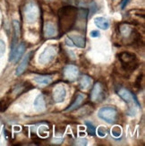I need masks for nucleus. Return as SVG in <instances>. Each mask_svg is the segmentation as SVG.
<instances>
[{
  "label": "nucleus",
  "mask_w": 145,
  "mask_h": 146,
  "mask_svg": "<svg viewBox=\"0 0 145 146\" xmlns=\"http://www.w3.org/2000/svg\"><path fill=\"white\" fill-rule=\"evenodd\" d=\"M78 17V10L72 5L63 6L58 11L59 29L62 33H66L70 31L76 23Z\"/></svg>",
  "instance_id": "nucleus-1"
},
{
  "label": "nucleus",
  "mask_w": 145,
  "mask_h": 146,
  "mask_svg": "<svg viewBox=\"0 0 145 146\" xmlns=\"http://www.w3.org/2000/svg\"><path fill=\"white\" fill-rule=\"evenodd\" d=\"M119 61L121 62V65L125 71L132 72L135 70V69L139 66L136 56L131 52L124 51L119 54Z\"/></svg>",
  "instance_id": "nucleus-2"
},
{
  "label": "nucleus",
  "mask_w": 145,
  "mask_h": 146,
  "mask_svg": "<svg viewBox=\"0 0 145 146\" xmlns=\"http://www.w3.org/2000/svg\"><path fill=\"white\" fill-rule=\"evenodd\" d=\"M23 15L24 19L28 23H35L40 16V9L34 2L30 1L27 3L24 6L23 9Z\"/></svg>",
  "instance_id": "nucleus-3"
},
{
  "label": "nucleus",
  "mask_w": 145,
  "mask_h": 146,
  "mask_svg": "<svg viewBox=\"0 0 145 146\" xmlns=\"http://www.w3.org/2000/svg\"><path fill=\"white\" fill-rule=\"evenodd\" d=\"M98 116L99 118H101L104 121H106L109 124H114L117 122L118 113L117 110L113 107H103L101 108L99 112H98Z\"/></svg>",
  "instance_id": "nucleus-4"
},
{
  "label": "nucleus",
  "mask_w": 145,
  "mask_h": 146,
  "mask_svg": "<svg viewBox=\"0 0 145 146\" xmlns=\"http://www.w3.org/2000/svg\"><path fill=\"white\" fill-rule=\"evenodd\" d=\"M56 55V48L55 46H48L40 53L39 56V63L40 65H47L51 62Z\"/></svg>",
  "instance_id": "nucleus-5"
},
{
  "label": "nucleus",
  "mask_w": 145,
  "mask_h": 146,
  "mask_svg": "<svg viewBox=\"0 0 145 146\" xmlns=\"http://www.w3.org/2000/svg\"><path fill=\"white\" fill-rule=\"evenodd\" d=\"M118 95L120 96L125 102L130 105V108H134L135 106L140 107V103L138 102L136 97L133 92H131L127 89L122 88L118 91Z\"/></svg>",
  "instance_id": "nucleus-6"
},
{
  "label": "nucleus",
  "mask_w": 145,
  "mask_h": 146,
  "mask_svg": "<svg viewBox=\"0 0 145 146\" xmlns=\"http://www.w3.org/2000/svg\"><path fill=\"white\" fill-rule=\"evenodd\" d=\"M65 42L69 47H77L80 48H85V38L81 35H68L65 40Z\"/></svg>",
  "instance_id": "nucleus-7"
},
{
  "label": "nucleus",
  "mask_w": 145,
  "mask_h": 146,
  "mask_svg": "<svg viewBox=\"0 0 145 146\" xmlns=\"http://www.w3.org/2000/svg\"><path fill=\"white\" fill-rule=\"evenodd\" d=\"M104 97L105 92L103 90V86L100 82H97L92 88V91L91 93V100L94 101V102H98V101L102 100Z\"/></svg>",
  "instance_id": "nucleus-8"
},
{
  "label": "nucleus",
  "mask_w": 145,
  "mask_h": 146,
  "mask_svg": "<svg viewBox=\"0 0 145 146\" xmlns=\"http://www.w3.org/2000/svg\"><path fill=\"white\" fill-rule=\"evenodd\" d=\"M25 49H26V45H25V43L24 42L20 43L17 47L15 48V49L13 50V51H11V54L9 56V61L17 63L19 61V59L22 58V56L24 53Z\"/></svg>",
  "instance_id": "nucleus-9"
},
{
  "label": "nucleus",
  "mask_w": 145,
  "mask_h": 146,
  "mask_svg": "<svg viewBox=\"0 0 145 146\" xmlns=\"http://www.w3.org/2000/svg\"><path fill=\"white\" fill-rule=\"evenodd\" d=\"M66 96V89L64 85H56L53 91V100L56 103H60L65 100Z\"/></svg>",
  "instance_id": "nucleus-10"
},
{
  "label": "nucleus",
  "mask_w": 145,
  "mask_h": 146,
  "mask_svg": "<svg viewBox=\"0 0 145 146\" xmlns=\"http://www.w3.org/2000/svg\"><path fill=\"white\" fill-rule=\"evenodd\" d=\"M79 69L74 65H68L64 69V76L68 81H74L78 78Z\"/></svg>",
  "instance_id": "nucleus-11"
},
{
  "label": "nucleus",
  "mask_w": 145,
  "mask_h": 146,
  "mask_svg": "<svg viewBox=\"0 0 145 146\" xmlns=\"http://www.w3.org/2000/svg\"><path fill=\"white\" fill-rule=\"evenodd\" d=\"M33 54V52H29L26 56H24V58L22 59V61H21V63L19 64V66H17V68H16V71H15V75H17V76H20V75H22L24 72H25V70L27 69V67H28V65H29V62H30V58H31V55Z\"/></svg>",
  "instance_id": "nucleus-12"
},
{
  "label": "nucleus",
  "mask_w": 145,
  "mask_h": 146,
  "mask_svg": "<svg viewBox=\"0 0 145 146\" xmlns=\"http://www.w3.org/2000/svg\"><path fill=\"white\" fill-rule=\"evenodd\" d=\"M33 81L37 84L41 85V86H46L51 84L53 78H52V76H50V75H36L34 76Z\"/></svg>",
  "instance_id": "nucleus-13"
},
{
  "label": "nucleus",
  "mask_w": 145,
  "mask_h": 146,
  "mask_svg": "<svg viewBox=\"0 0 145 146\" xmlns=\"http://www.w3.org/2000/svg\"><path fill=\"white\" fill-rule=\"evenodd\" d=\"M44 35L46 38L49 39V38H53L56 35V29L55 27V24L48 22L45 23V26H44Z\"/></svg>",
  "instance_id": "nucleus-14"
},
{
  "label": "nucleus",
  "mask_w": 145,
  "mask_h": 146,
  "mask_svg": "<svg viewBox=\"0 0 145 146\" xmlns=\"http://www.w3.org/2000/svg\"><path fill=\"white\" fill-rule=\"evenodd\" d=\"M13 27H14V40H13V43H12V47H11V51L15 49V48L16 47V44L18 41L19 37H20V24L19 23L15 20L13 22Z\"/></svg>",
  "instance_id": "nucleus-15"
},
{
  "label": "nucleus",
  "mask_w": 145,
  "mask_h": 146,
  "mask_svg": "<svg viewBox=\"0 0 145 146\" xmlns=\"http://www.w3.org/2000/svg\"><path fill=\"white\" fill-rule=\"evenodd\" d=\"M94 23H95V25L101 30H108L110 26V23L109 22V20L105 17H96L95 19H94Z\"/></svg>",
  "instance_id": "nucleus-16"
},
{
  "label": "nucleus",
  "mask_w": 145,
  "mask_h": 146,
  "mask_svg": "<svg viewBox=\"0 0 145 146\" xmlns=\"http://www.w3.org/2000/svg\"><path fill=\"white\" fill-rule=\"evenodd\" d=\"M34 108L37 111H44L46 110V101L45 99H44L43 95L40 94L34 100Z\"/></svg>",
  "instance_id": "nucleus-17"
},
{
  "label": "nucleus",
  "mask_w": 145,
  "mask_h": 146,
  "mask_svg": "<svg viewBox=\"0 0 145 146\" xmlns=\"http://www.w3.org/2000/svg\"><path fill=\"white\" fill-rule=\"evenodd\" d=\"M91 84H92V80H91V78L90 77V76L83 75V76H81V80H80L79 85H80L81 90L87 91L88 89H90V87L91 86Z\"/></svg>",
  "instance_id": "nucleus-18"
},
{
  "label": "nucleus",
  "mask_w": 145,
  "mask_h": 146,
  "mask_svg": "<svg viewBox=\"0 0 145 146\" xmlns=\"http://www.w3.org/2000/svg\"><path fill=\"white\" fill-rule=\"evenodd\" d=\"M83 100H84V95L78 94L76 99H75V100L73 101V103L71 106H69L68 108H66V111H73L74 110H76L77 108H79L81 105V103L83 102Z\"/></svg>",
  "instance_id": "nucleus-19"
},
{
  "label": "nucleus",
  "mask_w": 145,
  "mask_h": 146,
  "mask_svg": "<svg viewBox=\"0 0 145 146\" xmlns=\"http://www.w3.org/2000/svg\"><path fill=\"white\" fill-rule=\"evenodd\" d=\"M132 31H133V30H132L127 24H123L120 26V33L124 37L130 36L132 34Z\"/></svg>",
  "instance_id": "nucleus-20"
},
{
  "label": "nucleus",
  "mask_w": 145,
  "mask_h": 146,
  "mask_svg": "<svg viewBox=\"0 0 145 146\" xmlns=\"http://www.w3.org/2000/svg\"><path fill=\"white\" fill-rule=\"evenodd\" d=\"M10 100L8 99H3L0 100V112H5L9 107Z\"/></svg>",
  "instance_id": "nucleus-21"
},
{
  "label": "nucleus",
  "mask_w": 145,
  "mask_h": 146,
  "mask_svg": "<svg viewBox=\"0 0 145 146\" xmlns=\"http://www.w3.org/2000/svg\"><path fill=\"white\" fill-rule=\"evenodd\" d=\"M86 125H87V131H88V134H89L90 135L93 136L96 135V127L94 126L90 122H85Z\"/></svg>",
  "instance_id": "nucleus-22"
},
{
  "label": "nucleus",
  "mask_w": 145,
  "mask_h": 146,
  "mask_svg": "<svg viewBox=\"0 0 145 146\" xmlns=\"http://www.w3.org/2000/svg\"><path fill=\"white\" fill-rule=\"evenodd\" d=\"M111 133H112V135L115 136V137H118L121 135V129L119 126H114V127L112 128L111 130Z\"/></svg>",
  "instance_id": "nucleus-23"
},
{
  "label": "nucleus",
  "mask_w": 145,
  "mask_h": 146,
  "mask_svg": "<svg viewBox=\"0 0 145 146\" xmlns=\"http://www.w3.org/2000/svg\"><path fill=\"white\" fill-rule=\"evenodd\" d=\"M5 52V43L4 40H0V58H2Z\"/></svg>",
  "instance_id": "nucleus-24"
},
{
  "label": "nucleus",
  "mask_w": 145,
  "mask_h": 146,
  "mask_svg": "<svg viewBox=\"0 0 145 146\" xmlns=\"http://www.w3.org/2000/svg\"><path fill=\"white\" fill-rule=\"evenodd\" d=\"M98 132V135L100 137H104L107 135V130L103 127V126H99L98 128V130H96Z\"/></svg>",
  "instance_id": "nucleus-25"
},
{
  "label": "nucleus",
  "mask_w": 145,
  "mask_h": 146,
  "mask_svg": "<svg viewBox=\"0 0 145 146\" xmlns=\"http://www.w3.org/2000/svg\"><path fill=\"white\" fill-rule=\"evenodd\" d=\"M100 33L98 30H94V31H91V37L92 38H97V37H99Z\"/></svg>",
  "instance_id": "nucleus-26"
},
{
  "label": "nucleus",
  "mask_w": 145,
  "mask_h": 146,
  "mask_svg": "<svg viewBox=\"0 0 145 146\" xmlns=\"http://www.w3.org/2000/svg\"><path fill=\"white\" fill-rule=\"evenodd\" d=\"M77 145H87V140L86 139H78L76 141Z\"/></svg>",
  "instance_id": "nucleus-27"
},
{
  "label": "nucleus",
  "mask_w": 145,
  "mask_h": 146,
  "mask_svg": "<svg viewBox=\"0 0 145 146\" xmlns=\"http://www.w3.org/2000/svg\"><path fill=\"white\" fill-rule=\"evenodd\" d=\"M130 0H123L122 3H121V9H124L125 6L127 5V4L129 3Z\"/></svg>",
  "instance_id": "nucleus-28"
}]
</instances>
